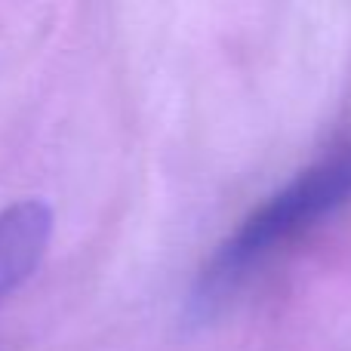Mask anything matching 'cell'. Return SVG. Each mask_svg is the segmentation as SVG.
<instances>
[{
	"instance_id": "7a4b0ae2",
	"label": "cell",
	"mask_w": 351,
	"mask_h": 351,
	"mask_svg": "<svg viewBox=\"0 0 351 351\" xmlns=\"http://www.w3.org/2000/svg\"><path fill=\"white\" fill-rule=\"evenodd\" d=\"M53 228L56 213L47 200L25 197L0 210V302L37 271Z\"/></svg>"
},
{
	"instance_id": "6da1fadb",
	"label": "cell",
	"mask_w": 351,
	"mask_h": 351,
	"mask_svg": "<svg viewBox=\"0 0 351 351\" xmlns=\"http://www.w3.org/2000/svg\"><path fill=\"white\" fill-rule=\"evenodd\" d=\"M351 204V145H342L305 167L268 194L237 228L219 243L197 280V302L216 305L259 262L284 250Z\"/></svg>"
}]
</instances>
